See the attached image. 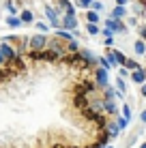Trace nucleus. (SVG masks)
<instances>
[{"label":"nucleus","mask_w":146,"mask_h":148,"mask_svg":"<svg viewBox=\"0 0 146 148\" xmlns=\"http://www.w3.org/2000/svg\"><path fill=\"white\" fill-rule=\"evenodd\" d=\"M28 49L32 54H39V52H43V49H47V37H45V34H34V37H30Z\"/></svg>","instance_id":"f257e3e1"},{"label":"nucleus","mask_w":146,"mask_h":148,"mask_svg":"<svg viewBox=\"0 0 146 148\" xmlns=\"http://www.w3.org/2000/svg\"><path fill=\"white\" fill-rule=\"evenodd\" d=\"M7 24H9L11 28H19V26H22V19H19L17 15H11V17L7 19Z\"/></svg>","instance_id":"f8f14e48"},{"label":"nucleus","mask_w":146,"mask_h":148,"mask_svg":"<svg viewBox=\"0 0 146 148\" xmlns=\"http://www.w3.org/2000/svg\"><path fill=\"white\" fill-rule=\"evenodd\" d=\"M86 19H88V24H97L99 22V13L97 11H88L86 13Z\"/></svg>","instance_id":"dca6fc26"},{"label":"nucleus","mask_w":146,"mask_h":148,"mask_svg":"<svg viewBox=\"0 0 146 148\" xmlns=\"http://www.w3.org/2000/svg\"><path fill=\"white\" fill-rule=\"evenodd\" d=\"M99 9H101V2H95L93 0V11H99Z\"/></svg>","instance_id":"bb28decb"},{"label":"nucleus","mask_w":146,"mask_h":148,"mask_svg":"<svg viewBox=\"0 0 146 148\" xmlns=\"http://www.w3.org/2000/svg\"><path fill=\"white\" fill-rule=\"evenodd\" d=\"M105 28H110L112 32H125V24L123 22H118V19H114V17H108L105 19Z\"/></svg>","instance_id":"20e7f679"},{"label":"nucleus","mask_w":146,"mask_h":148,"mask_svg":"<svg viewBox=\"0 0 146 148\" xmlns=\"http://www.w3.org/2000/svg\"><path fill=\"white\" fill-rule=\"evenodd\" d=\"M140 92H142V97H146V82L142 84V90H140Z\"/></svg>","instance_id":"c756f323"},{"label":"nucleus","mask_w":146,"mask_h":148,"mask_svg":"<svg viewBox=\"0 0 146 148\" xmlns=\"http://www.w3.org/2000/svg\"><path fill=\"white\" fill-rule=\"evenodd\" d=\"M0 52H2L4 60H7V64H9V62H17V52H15V49L7 43V41H2V43H0Z\"/></svg>","instance_id":"f03ea898"},{"label":"nucleus","mask_w":146,"mask_h":148,"mask_svg":"<svg viewBox=\"0 0 146 148\" xmlns=\"http://www.w3.org/2000/svg\"><path fill=\"white\" fill-rule=\"evenodd\" d=\"M64 30H75L77 28V19H75V9H71V11H67V15H64V22L60 24Z\"/></svg>","instance_id":"7ed1b4c3"},{"label":"nucleus","mask_w":146,"mask_h":148,"mask_svg":"<svg viewBox=\"0 0 146 148\" xmlns=\"http://www.w3.org/2000/svg\"><path fill=\"white\" fill-rule=\"evenodd\" d=\"M114 56H116L118 64H125V60H127V56H125V54H120V52H114Z\"/></svg>","instance_id":"5701e85b"},{"label":"nucleus","mask_w":146,"mask_h":148,"mask_svg":"<svg viewBox=\"0 0 146 148\" xmlns=\"http://www.w3.org/2000/svg\"><path fill=\"white\" fill-rule=\"evenodd\" d=\"M131 79L135 82V84H140V86H142L144 82H146V71H142V69H138V71H131Z\"/></svg>","instance_id":"6e6552de"},{"label":"nucleus","mask_w":146,"mask_h":148,"mask_svg":"<svg viewBox=\"0 0 146 148\" xmlns=\"http://www.w3.org/2000/svg\"><path fill=\"white\" fill-rule=\"evenodd\" d=\"M127 75H129V71H127V69H125V67H123V69H120V71H118V77H127Z\"/></svg>","instance_id":"393cba45"},{"label":"nucleus","mask_w":146,"mask_h":148,"mask_svg":"<svg viewBox=\"0 0 146 148\" xmlns=\"http://www.w3.org/2000/svg\"><path fill=\"white\" fill-rule=\"evenodd\" d=\"M95 79H97V84L99 86H110V79H108V71L105 69H97V73H95Z\"/></svg>","instance_id":"39448f33"},{"label":"nucleus","mask_w":146,"mask_h":148,"mask_svg":"<svg viewBox=\"0 0 146 148\" xmlns=\"http://www.w3.org/2000/svg\"><path fill=\"white\" fill-rule=\"evenodd\" d=\"M116 2L120 4V7H125V2H127V0H116Z\"/></svg>","instance_id":"2f4dec72"},{"label":"nucleus","mask_w":146,"mask_h":148,"mask_svg":"<svg viewBox=\"0 0 146 148\" xmlns=\"http://www.w3.org/2000/svg\"><path fill=\"white\" fill-rule=\"evenodd\" d=\"M77 4H80V7H86V9H88V4H93V0H77Z\"/></svg>","instance_id":"b1692460"},{"label":"nucleus","mask_w":146,"mask_h":148,"mask_svg":"<svg viewBox=\"0 0 146 148\" xmlns=\"http://www.w3.org/2000/svg\"><path fill=\"white\" fill-rule=\"evenodd\" d=\"M116 125H118V129H120V131H125V129H127V125H129V120L118 118V120H116Z\"/></svg>","instance_id":"412c9836"},{"label":"nucleus","mask_w":146,"mask_h":148,"mask_svg":"<svg viewBox=\"0 0 146 148\" xmlns=\"http://www.w3.org/2000/svg\"><path fill=\"white\" fill-rule=\"evenodd\" d=\"M45 15H47V19L54 24V26H60V19H58V9H52V7H45Z\"/></svg>","instance_id":"423d86ee"},{"label":"nucleus","mask_w":146,"mask_h":148,"mask_svg":"<svg viewBox=\"0 0 146 148\" xmlns=\"http://www.w3.org/2000/svg\"><path fill=\"white\" fill-rule=\"evenodd\" d=\"M116 88H118V92H125V88H127V84L123 82V77H118V82H116Z\"/></svg>","instance_id":"4be33fe9"},{"label":"nucleus","mask_w":146,"mask_h":148,"mask_svg":"<svg viewBox=\"0 0 146 148\" xmlns=\"http://www.w3.org/2000/svg\"><path fill=\"white\" fill-rule=\"evenodd\" d=\"M140 148H146V142H144V144H142V146H140Z\"/></svg>","instance_id":"473e14b6"},{"label":"nucleus","mask_w":146,"mask_h":148,"mask_svg":"<svg viewBox=\"0 0 146 148\" xmlns=\"http://www.w3.org/2000/svg\"><path fill=\"white\" fill-rule=\"evenodd\" d=\"M105 60H108V67H110V69L118 64V60H116V56H114V52H110L108 56H105Z\"/></svg>","instance_id":"f3484780"},{"label":"nucleus","mask_w":146,"mask_h":148,"mask_svg":"<svg viewBox=\"0 0 146 148\" xmlns=\"http://www.w3.org/2000/svg\"><path fill=\"white\" fill-rule=\"evenodd\" d=\"M125 13H127V11H125V7H120V4H118V7L112 11V17L114 19H120V17H125Z\"/></svg>","instance_id":"4468645a"},{"label":"nucleus","mask_w":146,"mask_h":148,"mask_svg":"<svg viewBox=\"0 0 146 148\" xmlns=\"http://www.w3.org/2000/svg\"><path fill=\"white\" fill-rule=\"evenodd\" d=\"M140 32H142V41H146V26H144L142 30H140Z\"/></svg>","instance_id":"7c9ffc66"},{"label":"nucleus","mask_w":146,"mask_h":148,"mask_svg":"<svg viewBox=\"0 0 146 148\" xmlns=\"http://www.w3.org/2000/svg\"><path fill=\"white\" fill-rule=\"evenodd\" d=\"M19 19H22V24L24 22H26V24H30V22H32V13H30V11H22V15H19Z\"/></svg>","instance_id":"a211bd4d"},{"label":"nucleus","mask_w":146,"mask_h":148,"mask_svg":"<svg viewBox=\"0 0 146 148\" xmlns=\"http://www.w3.org/2000/svg\"><path fill=\"white\" fill-rule=\"evenodd\" d=\"M101 32L105 34V39H108V37H112V30H110V28H103V30H101Z\"/></svg>","instance_id":"a878e982"},{"label":"nucleus","mask_w":146,"mask_h":148,"mask_svg":"<svg viewBox=\"0 0 146 148\" xmlns=\"http://www.w3.org/2000/svg\"><path fill=\"white\" fill-rule=\"evenodd\" d=\"M133 52H135V54H140V56H144V54H146V43H144L142 39H138V41H135Z\"/></svg>","instance_id":"9d476101"},{"label":"nucleus","mask_w":146,"mask_h":148,"mask_svg":"<svg viewBox=\"0 0 146 148\" xmlns=\"http://www.w3.org/2000/svg\"><path fill=\"white\" fill-rule=\"evenodd\" d=\"M56 37L58 39H62V41H67V43H71V41H75L69 32H64V30H56Z\"/></svg>","instance_id":"ddd939ff"},{"label":"nucleus","mask_w":146,"mask_h":148,"mask_svg":"<svg viewBox=\"0 0 146 148\" xmlns=\"http://www.w3.org/2000/svg\"><path fill=\"white\" fill-rule=\"evenodd\" d=\"M123 118L131 120V108H129V105H123Z\"/></svg>","instance_id":"aec40b11"},{"label":"nucleus","mask_w":146,"mask_h":148,"mask_svg":"<svg viewBox=\"0 0 146 148\" xmlns=\"http://www.w3.org/2000/svg\"><path fill=\"white\" fill-rule=\"evenodd\" d=\"M80 56H82V60H84L86 64H97V58H95L90 52H86V49H82V52H80Z\"/></svg>","instance_id":"1a4fd4ad"},{"label":"nucleus","mask_w":146,"mask_h":148,"mask_svg":"<svg viewBox=\"0 0 146 148\" xmlns=\"http://www.w3.org/2000/svg\"><path fill=\"white\" fill-rule=\"evenodd\" d=\"M101 108H103L105 114H116V103H114V99H103Z\"/></svg>","instance_id":"0eeeda50"},{"label":"nucleus","mask_w":146,"mask_h":148,"mask_svg":"<svg viewBox=\"0 0 146 148\" xmlns=\"http://www.w3.org/2000/svg\"><path fill=\"white\" fill-rule=\"evenodd\" d=\"M125 69H127V71H138L140 64L135 62V60H129V58H127V60H125Z\"/></svg>","instance_id":"2eb2a0df"},{"label":"nucleus","mask_w":146,"mask_h":148,"mask_svg":"<svg viewBox=\"0 0 146 148\" xmlns=\"http://www.w3.org/2000/svg\"><path fill=\"white\" fill-rule=\"evenodd\" d=\"M7 64V60H4V56H2V52H0V67H4Z\"/></svg>","instance_id":"cd10ccee"},{"label":"nucleus","mask_w":146,"mask_h":148,"mask_svg":"<svg viewBox=\"0 0 146 148\" xmlns=\"http://www.w3.org/2000/svg\"><path fill=\"white\" fill-rule=\"evenodd\" d=\"M118 133H120V129H118V125H116V122L108 125V137H116Z\"/></svg>","instance_id":"9b49d317"},{"label":"nucleus","mask_w":146,"mask_h":148,"mask_svg":"<svg viewBox=\"0 0 146 148\" xmlns=\"http://www.w3.org/2000/svg\"><path fill=\"white\" fill-rule=\"evenodd\" d=\"M140 120H142V122H146V110L142 112V114H140Z\"/></svg>","instance_id":"c85d7f7f"},{"label":"nucleus","mask_w":146,"mask_h":148,"mask_svg":"<svg viewBox=\"0 0 146 148\" xmlns=\"http://www.w3.org/2000/svg\"><path fill=\"white\" fill-rule=\"evenodd\" d=\"M86 30H88V34H97V32H101L97 24H86Z\"/></svg>","instance_id":"6ab92c4d"}]
</instances>
